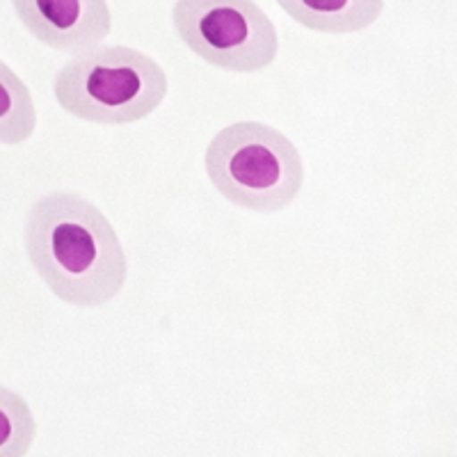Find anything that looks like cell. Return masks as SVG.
<instances>
[{
	"label": "cell",
	"mask_w": 457,
	"mask_h": 457,
	"mask_svg": "<svg viewBox=\"0 0 457 457\" xmlns=\"http://www.w3.org/2000/svg\"><path fill=\"white\" fill-rule=\"evenodd\" d=\"M23 245L48 291L71 307H104L129 277V259L110 220L73 190H51L32 202Z\"/></svg>",
	"instance_id": "obj_1"
},
{
	"label": "cell",
	"mask_w": 457,
	"mask_h": 457,
	"mask_svg": "<svg viewBox=\"0 0 457 457\" xmlns=\"http://www.w3.org/2000/svg\"><path fill=\"white\" fill-rule=\"evenodd\" d=\"M170 80L161 64L133 46H96L57 69L53 94L73 120L126 126L146 120L165 101Z\"/></svg>",
	"instance_id": "obj_2"
},
{
	"label": "cell",
	"mask_w": 457,
	"mask_h": 457,
	"mask_svg": "<svg viewBox=\"0 0 457 457\" xmlns=\"http://www.w3.org/2000/svg\"><path fill=\"white\" fill-rule=\"evenodd\" d=\"M211 186L252 213H279L295 202L304 162L291 137L263 121H234L218 130L204 154Z\"/></svg>",
	"instance_id": "obj_3"
},
{
	"label": "cell",
	"mask_w": 457,
	"mask_h": 457,
	"mask_svg": "<svg viewBox=\"0 0 457 457\" xmlns=\"http://www.w3.org/2000/svg\"><path fill=\"white\" fill-rule=\"evenodd\" d=\"M171 26L195 55L222 71H263L279 53V32L254 0H177Z\"/></svg>",
	"instance_id": "obj_4"
},
{
	"label": "cell",
	"mask_w": 457,
	"mask_h": 457,
	"mask_svg": "<svg viewBox=\"0 0 457 457\" xmlns=\"http://www.w3.org/2000/svg\"><path fill=\"white\" fill-rule=\"evenodd\" d=\"M12 7L37 42L69 55L101 46L112 30L108 0H12Z\"/></svg>",
	"instance_id": "obj_5"
},
{
	"label": "cell",
	"mask_w": 457,
	"mask_h": 457,
	"mask_svg": "<svg viewBox=\"0 0 457 457\" xmlns=\"http://www.w3.org/2000/svg\"><path fill=\"white\" fill-rule=\"evenodd\" d=\"M297 26L322 35L364 32L385 12V0H275Z\"/></svg>",
	"instance_id": "obj_6"
},
{
	"label": "cell",
	"mask_w": 457,
	"mask_h": 457,
	"mask_svg": "<svg viewBox=\"0 0 457 457\" xmlns=\"http://www.w3.org/2000/svg\"><path fill=\"white\" fill-rule=\"evenodd\" d=\"M37 110L28 85L10 69L0 64V142L5 146L23 145L32 137Z\"/></svg>",
	"instance_id": "obj_7"
},
{
	"label": "cell",
	"mask_w": 457,
	"mask_h": 457,
	"mask_svg": "<svg viewBox=\"0 0 457 457\" xmlns=\"http://www.w3.org/2000/svg\"><path fill=\"white\" fill-rule=\"evenodd\" d=\"M37 439V421L21 394L0 389V457H26Z\"/></svg>",
	"instance_id": "obj_8"
}]
</instances>
